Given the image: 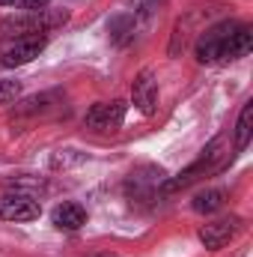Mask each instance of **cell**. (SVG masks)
Returning a JSON list of instances; mask_svg holds the SVG:
<instances>
[{
    "instance_id": "9c48e42d",
    "label": "cell",
    "mask_w": 253,
    "mask_h": 257,
    "mask_svg": "<svg viewBox=\"0 0 253 257\" xmlns=\"http://www.w3.org/2000/svg\"><path fill=\"white\" fill-rule=\"evenodd\" d=\"M51 221H54L60 230H80V227L86 224V209H84L80 203H74V200H66L60 206H54Z\"/></svg>"
},
{
    "instance_id": "8fae6325",
    "label": "cell",
    "mask_w": 253,
    "mask_h": 257,
    "mask_svg": "<svg viewBox=\"0 0 253 257\" xmlns=\"http://www.w3.org/2000/svg\"><path fill=\"white\" fill-rule=\"evenodd\" d=\"M250 120H253V102H244L242 114H238V123H236V153H244L248 144H250Z\"/></svg>"
},
{
    "instance_id": "5b68a950",
    "label": "cell",
    "mask_w": 253,
    "mask_h": 257,
    "mask_svg": "<svg viewBox=\"0 0 253 257\" xmlns=\"http://www.w3.org/2000/svg\"><path fill=\"white\" fill-rule=\"evenodd\" d=\"M238 230H242V218H238V215L218 218V221H208V224L200 227V242H202L206 248L218 251V248L230 245V242L238 236Z\"/></svg>"
},
{
    "instance_id": "3957f363",
    "label": "cell",
    "mask_w": 253,
    "mask_h": 257,
    "mask_svg": "<svg viewBox=\"0 0 253 257\" xmlns=\"http://www.w3.org/2000/svg\"><path fill=\"white\" fill-rule=\"evenodd\" d=\"M68 21V12H48V9H39V12H27V18H12V21H3L0 24V33L3 36H21V39H27V36H42V33H48V30H54V27H60Z\"/></svg>"
},
{
    "instance_id": "5bb4252c",
    "label": "cell",
    "mask_w": 253,
    "mask_h": 257,
    "mask_svg": "<svg viewBox=\"0 0 253 257\" xmlns=\"http://www.w3.org/2000/svg\"><path fill=\"white\" fill-rule=\"evenodd\" d=\"M96 257H120V254H96Z\"/></svg>"
},
{
    "instance_id": "7c38bea8",
    "label": "cell",
    "mask_w": 253,
    "mask_h": 257,
    "mask_svg": "<svg viewBox=\"0 0 253 257\" xmlns=\"http://www.w3.org/2000/svg\"><path fill=\"white\" fill-rule=\"evenodd\" d=\"M0 6H12V9H21V12H39L48 6V0H0Z\"/></svg>"
},
{
    "instance_id": "30bf717a",
    "label": "cell",
    "mask_w": 253,
    "mask_h": 257,
    "mask_svg": "<svg viewBox=\"0 0 253 257\" xmlns=\"http://www.w3.org/2000/svg\"><path fill=\"white\" fill-rule=\"evenodd\" d=\"M224 200H226V192H220V189H208V192H200L194 200H190V209L208 215V212H218V209L224 206Z\"/></svg>"
},
{
    "instance_id": "8992f818",
    "label": "cell",
    "mask_w": 253,
    "mask_h": 257,
    "mask_svg": "<svg viewBox=\"0 0 253 257\" xmlns=\"http://www.w3.org/2000/svg\"><path fill=\"white\" fill-rule=\"evenodd\" d=\"M39 212H42V206L33 194L15 192L0 197V218L3 221H33V218H39Z\"/></svg>"
},
{
    "instance_id": "277c9868",
    "label": "cell",
    "mask_w": 253,
    "mask_h": 257,
    "mask_svg": "<svg viewBox=\"0 0 253 257\" xmlns=\"http://www.w3.org/2000/svg\"><path fill=\"white\" fill-rule=\"evenodd\" d=\"M126 111H128V105L122 102V99H114V102H96V105L86 111L84 126L92 128V132H114V128L122 126Z\"/></svg>"
},
{
    "instance_id": "7a4b0ae2",
    "label": "cell",
    "mask_w": 253,
    "mask_h": 257,
    "mask_svg": "<svg viewBox=\"0 0 253 257\" xmlns=\"http://www.w3.org/2000/svg\"><path fill=\"white\" fill-rule=\"evenodd\" d=\"M224 144H226V138H214L202 153H200V159L190 165V168H185L179 177H173V180H167L164 183V192H179V189H185V186H190V183H196L200 177H206V174H214L224 162H226V153H224Z\"/></svg>"
},
{
    "instance_id": "ba28073f",
    "label": "cell",
    "mask_w": 253,
    "mask_h": 257,
    "mask_svg": "<svg viewBox=\"0 0 253 257\" xmlns=\"http://www.w3.org/2000/svg\"><path fill=\"white\" fill-rule=\"evenodd\" d=\"M45 45H48V39L45 36H27V39H18L15 45H9L6 51H3V66H24L30 63V60H36L42 51H45Z\"/></svg>"
},
{
    "instance_id": "6da1fadb",
    "label": "cell",
    "mask_w": 253,
    "mask_h": 257,
    "mask_svg": "<svg viewBox=\"0 0 253 257\" xmlns=\"http://www.w3.org/2000/svg\"><path fill=\"white\" fill-rule=\"evenodd\" d=\"M250 48H253V30L248 24L220 21V24L208 27L200 36L196 60L200 63H230V60H238V57L250 54Z\"/></svg>"
},
{
    "instance_id": "4fadbf2b",
    "label": "cell",
    "mask_w": 253,
    "mask_h": 257,
    "mask_svg": "<svg viewBox=\"0 0 253 257\" xmlns=\"http://www.w3.org/2000/svg\"><path fill=\"white\" fill-rule=\"evenodd\" d=\"M18 93H21V84H18V81H6V78H0V105H3V102H12Z\"/></svg>"
},
{
    "instance_id": "52a82bcc",
    "label": "cell",
    "mask_w": 253,
    "mask_h": 257,
    "mask_svg": "<svg viewBox=\"0 0 253 257\" xmlns=\"http://www.w3.org/2000/svg\"><path fill=\"white\" fill-rule=\"evenodd\" d=\"M131 99H134V105H137L146 117H152V114L158 111V81H155V75H152L149 69H143V72L134 78V84H131Z\"/></svg>"
}]
</instances>
